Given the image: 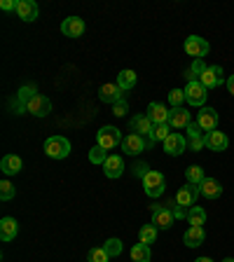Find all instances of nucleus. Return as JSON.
Instances as JSON below:
<instances>
[{"label": "nucleus", "instance_id": "nucleus-43", "mask_svg": "<svg viewBox=\"0 0 234 262\" xmlns=\"http://www.w3.org/2000/svg\"><path fill=\"white\" fill-rule=\"evenodd\" d=\"M183 75H185V80H187V82H197V80H199V77H197V75H195V73H192V71H190V68H187V71H185V73H183Z\"/></svg>", "mask_w": 234, "mask_h": 262}, {"label": "nucleus", "instance_id": "nucleus-37", "mask_svg": "<svg viewBox=\"0 0 234 262\" xmlns=\"http://www.w3.org/2000/svg\"><path fill=\"white\" fill-rule=\"evenodd\" d=\"M187 147L192 152H199L202 147H206V136H195V138H187Z\"/></svg>", "mask_w": 234, "mask_h": 262}, {"label": "nucleus", "instance_id": "nucleus-22", "mask_svg": "<svg viewBox=\"0 0 234 262\" xmlns=\"http://www.w3.org/2000/svg\"><path fill=\"white\" fill-rule=\"evenodd\" d=\"M19 234V223L14 218H3L0 220V239L3 241H12Z\"/></svg>", "mask_w": 234, "mask_h": 262}, {"label": "nucleus", "instance_id": "nucleus-16", "mask_svg": "<svg viewBox=\"0 0 234 262\" xmlns=\"http://www.w3.org/2000/svg\"><path fill=\"white\" fill-rule=\"evenodd\" d=\"M16 14L22 21H35L38 19V5L33 0H16Z\"/></svg>", "mask_w": 234, "mask_h": 262}, {"label": "nucleus", "instance_id": "nucleus-38", "mask_svg": "<svg viewBox=\"0 0 234 262\" xmlns=\"http://www.w3.org/2000/svg\"><path fill=\"white\" fill-rule=\"evenodd\" d=\"M190 71L195 73L197 77H202L204 73L208 71V66H206V61H204V59H195V61H192V66H190Z\"/></svg>", "mask_w": 234, "mask_h": 262}, {"label": "nucleus", "instance_id": "nucleus-7", "mask_svg": "<svg viewBox=\"0 0 234 262\" xmlns=\"http://www.w3.org/2000/svg\"><path fill=\"white\" fill-rule=\"evenodd\" d=\"M26 113L35 115V117H47V115L52 113V101H49L47 96H42V94H35V96L28 101Z\"/></svg>", "mask_w": 234, "mask_h": 262}, {"label": "nucleus", "instance_id": "nucleus-39", "mask_svg": "<svg viewBox=\"0 0 234 262\" xmlns=\"http://www.w3.org/2000/svg\"><path fill=\"white\" fill-rule=\"evenodd\" d=\"M126 113H129V105H126V98H124V101H117V103L113 105V115H117V117H124Z\"/></svg>", "mask_w": 234, "mask_h": 262}, {"label": "nucleus", "instance_id": "nucleus-9", "mask_svg": "<svg viewBox=\"0 0 234 262\" xmlns=\"http://www.w3.org/2000/svg\"><path fill=\"white\" fill-rule=\"evenodd\" d=\"M129 129L134 131V134H138V136L150 138L153 136V131H155V124H153V120H150L147 115H136V117H131Z\"/></svg>", "mask_w": 234, "mask_h": 262}, {"label": "nucleus", "instance_id": "nucleus-6", "mask_svg": "<svg viewBox=\"0 0 234 262\" xmlns=\"http://www.w3.org/2000/svg\"><path fill=\"white\" fill-rule=\"evenodd\" d=\"M208 49H211V45H208L204 38H199V35H190V38L185 40V54L187 56L204 59V56L208 54Z\"/></svg>", "mask_w": 234, "mask_h": 262}, {"label": "nucleus", "instance_id": "nucleus-29", "mask_svg": "<svg viewBox=\"0 0 234 262\" xmlns=\"http://www.w3.org/2000/svg\"><path fill=\"white\" fill-rule=\"evenodd\" d=\"M138 239H141V244H153L155 239H157V227H155L153 223L150 225H143L141 227V232H138Z\"/></svg>", "mask_w": 234, "mask_h": 262}, {"label": "nucleus", "instance_id": "nucleus-13", "mask_svg": "<svg viewBox=\"0 0 234 262\" xmlns=\"http://www.w3.org/2000/svg\"><path fill=\"white\" fill-rule=\"evenodd\" d=\"M98 96H101V101H103V103L115 105L117 101H124L126 92H124V89H120L117 84H103V87L98 89Z\"/></svg>", "mask_w": 234, "mask_h": 262}, {"label": "nucleus", "instance_id": "nucleus-2", "mask_svg": "<svg viewBox=\"0 0 234 262\" xmlns=\"http://www.w3.org/2000/svg\"><path fill=\"white\" fill-rule=\"evenodd\" d=\"M143 187H145V194L153 196V199H157L159 194H164V190H166V180H164V176L159 173V171H147L145 176H143Z\"/></svg>", "mask_w": 234, "mask_h": 262}, {"label": "nucleus", "instance_id": "nucleus-46", "mask_svg": "<svg viewBox=\"0 0 234 262\" xmlns=\"http://www.w3.org/2000/svg\"><path fill=\"white\" fill-rule=\"evenodd\" d=\"M223 262H234V257H225V260Z\"/></svg>", "mask_w": 234, "mask_h": 262}, {"label": "nucleus", "instance_id": "nucleus-40", "mask_svg": "<svg viewBox=\"0 0 234 262\" xmlns=\"http://www.w3.org/2000/svg\"><path fill=\"white\" fill-rule=\"evenodd\" d=\"M131 169H134V173H136L138 178H143V176H145L147 171H150V166H147L145 162H136V164H134V166H131Z\"/></svg>", "mask_w": 234, "mask_h": 262}, {"label": "nucleus", "instance_id": "nucleus-4", "mask_svg": "<svg viewBox=\"0 0 234 262\" xmlns=\"http://www.w3.org/2000/svg\"><path fill=\"white\" fill-rule=\"evenodd\" d=\"M206 92H208V89L204 87L199 80H197V82H187V87H185V101L190 105L204 108V103H206V96H208Z\"/></svg>", "mask_w": 234, "mask_h": 262}, {"label": "nucleus", "instance_id": "nucleus-24", "mask_svg": "<svg viewBox=\"0 0 234 262\" xmlns=\"http://www.w3.org/2000/svg\"><path fill=\"white\" fill-rule=\"evenodd\" d=\"M174 220H176V215L169 211V208H162V211L153 213V225L157 229H169L171 225H174Z\"/></svg>", "mask_w": 234, "mask_h": 262}, {"label": "nucleus", "instance_id": "nucleus-34", "mask_svg": "<svg viewBox=\"0 0 234 262\" xmlns=\"http://www.w3.org/2000/svg\"><path fill=\"white\" fill-rule=\"evenodd\" d=\"M14 194H16L14 185H12L10 180H3V183H0V199H3V202H10V199H14Z\"/></svg>", "mask_w": 234, "mask_h": 262}, {"label": "nucleus", "instance_id": "nucleus-19", "mask_svg": "<svg viewBox=\"0 0 234 262\" xmlns=\"http://www.w3.org/2000/svg\"><path fill=\"white\" fill-rule=\"evenodd\" d=\"M0 169H3L5 176H16L24 169V162H22V157H16V155H5L3 162H0Z\"/></svg>", "mask_w": 234, "mask_h": 262}, {"label": "nucleus", "instance_id": "nucleus-44", "mask_svg": "<svg viewBox=\"0 0 234 262\" xmlns=\"http://www.w3.org/2000/svg\"><path fill=\"white\" fill-rule=\"evenodd\" d=\"M227 89H229V94H232V96H234V75L227 80Z\"/></svg>", "mask_w": 234, "mask_h": 262}, {"label": "nucleus", "instance_id": "nucleus-18", "mask_svg": "<svg viewBox=\"0 0 234 262\" xmlns=\"http://www.w3.org/2000/svg\"><path fill=\"white\" fill-rule=\"evenodd\" d=\"M103 173L108 176V178H120V176L124 173V159H122L120 155H110L103 164Z\"/></svg>", "mask_w": 234, "mask_h": 262}, {"label": "nucleus", "instance_id": "nucleus-14", "mask_svg": "<svg viewBox=\"0 0 234 262\" xmlns=\"http://www.w3.org/2000/svg\"><path fill=\"white\" fill-rule=\"evenodd\" d=\"M61 33H63L66 38H80L82 33H84V21H82L80 16H68L61 24Z\"/></svg>", "mask_w": 234, "mask_h": 262}, {"label": "nucleus", "instance_id": "nucleus-15", "mask_svg": "<svg viewBox=\"0 0 234 262\" xmlns=\"http://www.w3.org/2000/svg\"><path fill=\"white\" fill-rule=\"evenodd\" d=\"M229 145V138L227 134H223V131H208L206 134V147L208 150H216V152H223V150H227Z\"/></svg>", "mask_w": 234, "mask_h": 262}, {"label": "nucleus", "instance_id": "nucleus-21", "mask_svg": "<svg viewBox=\"0 0 234 262\" xmlns=\"http://www.w3.org/2000/svg\"><path fill=\"white\" fill-rule=\"evenodd\" d=\"M147 117L153 120V124H169V110L164 108L162 103H150L147 105Z\"/></svg>", "mask_w": 234, "mask_h": 262}, {"label": "nucleus", "instance_id": "nucleus-27", "mask_svg": "<svg viewBox=\"0 0 234 262\" xmlns=\"http://www.w3.org/2000/svg\"><path fill=\"white\" fill-rule=\"evenodd\" d=\"M136 84V73L129 71V68H124V71H120V75H117V87L124 89V92H129L131 87Z\"/></svg>", "mask_w": 234, "mask_h": 262}, {"label": "nucleus", "instance_id": "nucleus-23", "mask_svg": "<svg viewBox=\"0 0 234 262\" xmlns=\"http://www.w3.org/2000/svg\"><path fill=\"white\" fill-rule=\"evenodd\" d=\"M204 239H206V232H204V227H190L185 232V236H183V241H185L187 248H197V246H202Z\"/></svg>", "mask_w": 234, "mask_h": 262}, {"label": "nucleus", "instance_id": "nucleus-1", "mask_svg": "<svg viewBox=\"0 0 234 262\" xmlns=\"http://www.w3.org/2000/svg\"><path fill=\"white\" fill-rule=\"evenodd\" d=\"M45 155L52 159H66L71 155V141L63 136H49L45 141Z\"/></svg>", "mask_w": 234, "mask_h": 262}, {"label": "nucleus", "instance_id": "nucleus-30", "mask_svg": "<svg viewBox=\"0 0 234 262\" xmlns=\"http://www.w3.org/2000/svg\"><path fill=\"white\" fill-rule=\"evenodd\" d=\"M108 157H110L108 150H103L101 145H96V147H92V150H89V162H92V164H101V166H103Z\"/></svg>", "mask_w": 234, "mask_h": 262}, {"label": "nucleus", "instance_id": "nucleus-36", "mask_svg": "<svg viewBox=\"0 0 234 262\" xmlns=\"http://www.w3.org/2000/svg\"><path fill=\"white\" fill-rule=\"evenodd\" d=\"M89 262H108L110 260V255L103 251V248H92L89 251V257H87Z\"/></svg>", "mask_w": 234, "mask_h": 262}, {"label": "nucleus", "instance_id": "nucleus-33", "mask_svg": "<svg viewBox=\"0 0 234 262\" xmlns=\"http://www.w3.org/2000/svg\"><path fill=\"white\" fill-rule=\"evenodd\" d=\"M171 134H174V131H171L169 124H157V126H155V131H153V141L155 143H157V141H166Z\"/></svg>", "mask_w": 234, "mask_h": 262}, {"label": "nucleus", "instance_id": "nucleus-28", "mask_svg": "<svg viewBox=\"0 0 234 262\" xmlns=\"http://www.w3.org/2000/svg\"><path fill=\"white\" fill-rule=\"evenodd\" d=\"M185 178H187V183H192V185H202L206 176H204V169H202V166L192 164V166H187V169H185Z\"/></svg>", "mask_w": 234, "mask_h": 262}, {"label": "nucleus", "instance_id": "nucleus-31", "mask_svg": "<svg viewBox=\"0 0 234 262\" xmlns=\"http://www.w3.org/2000/svg\"><path fill=\"white\" fill-rule=\"evenodd\" d=\"M35 87H31V84H26V87L19 89V94H16V103H22V105H28V101H31L33 96H35Z\"/></svg>", "mask_w": 234, "mask_h": 262}, {"label": "nucleus", "instance_id": "nucleus-11", "mask_svg": "<svg viewBox=\"0 0 234 262\" xmlns=\"http://www.w3.org/2000/svg\"><path fill=\"white\" fill-rule=\"evenodd\" d=\"M197 124L202 126V131H216L218 129V113H216V110L213 108H206V105H204L202 110H199V115H197Z\"/></svg>", "mask_w": 234, "mask_h": 262}, {"label": "nucleus", "instance_id": "nucleus-12", "mask_svg": "<svg viewBox=\"0 0 234 262\" xmlns=\"http://www.w3.org/2000/svg\"><path fill=\"white\" fill-rule=\"evenodd\" d=\"M197 196H199V185H192V183H187L185 187H180L178 194H176V202H178V206H185V208H192L197 202Z\"/></svg>", "mask_w": 234, "mask_h": 262}, {"label": "nucleus", "instance_id": "nucleus-35", "mask_svg": "<svg viewBox=\"0 0 234 262\" xmlns=\"http://www.w3.org/2000/svg\"><path fill=\"white\" fill-rule=\"evenodd\" d=\"M183 101H185V89H171L169 103L174 105V108H183Z\"/></svg>", "mask_w": 234, "mask_h": 262}, {"label": "nucleus", "instance_id": "nucleus-45", "mask_svg": "<svg viewBox=\"0 0 234 262\" xmlns=\"http://www.w3.org/2000/svg\"><path fill=\"white\" fill-rule=\"evenodd\" d=\"M195 262H213V260H211V257H197Z\"/></svg>", "mask_w": 234, "mask_h": 262}, {"label": "nucleus", "instance_id": "nucleus-20", "mask_svg": "<svg viewBox=\"0 0 234 262\" xmlns=\"http://www.w3.org/2000/svg\"><path fill=\"white\" fill-rule=\"evenodd\" d=\"M199 194H204L206 199H218L223 194V185L216 178H204V183L199 185Z\"/></svg>", "mask_w": 234, "mask_h": 262}, {"label": "nucleus", "instance_id": "nucleus-8", "mask_svg": "<svg viewBox=\"0 0 234 262\" xmlns=\"http://www.w3.org/2000/svg\"><path fill=\"white\" fill-rule=\"evenodd\" d=\"M187 150V138L183 136V134H171L166 141H164V152L171 155V157H178V155H183Z\"/></svg>", "mask_w": 234, "mask_h": 262}, {"label": "nucleus", "instance_id": "nucleus-26", "mask_svg": "<svg viewBox=\"0 0 234 262\" xmlns=\"http://www.w3.org/2000/svg\"><path fill=\"white\" fill-rule=\"evenodd\" d=\"M187 223H190V227H202L206 223V211L202 206H192L187 211Z\"/></svg>", "mask_w": 234, "mask_h": 262}, {"label": "nucleus", "instance_id": "nucleus-32", "mask_svg": "<svg viewBox=\"0 0 234 262\" xmlns=\"http://www.w3.org/2000/svg\"><path fill=\"white\" fill-rule=\"evenodd\" d=\"M101 248H103V251L108 253L110 257H117L122 253V241L120 239H108L103 246H101Z\"/></svg>", "mask_w": 234, "mask_h": 262}, {"label": "nucleus", "instance_id": "nucleus-42", "mask_svg": "<svg viewBox=\"0 0 234 262\" xmlns=\"http://www.w3.org/2000/svg\"><path fill=\"white\" fill-rule=\"evenodd\" d=\"M0 7H3L5 12H10V10H16V3H12V0H3V3H0Z\"/></svg>", "mask_w": 234, "mask_h": 262}, {"label": "nucleus", "instance_id": "nucleus-17", "mask_svg": "<svg viewBox=\"0 0 234 262\" xmlns=\"http://www.w3.org/2000/svg\"><path fill=\"white\" fill-rule=\"evenodd\" d=\"M199 82H202L206 89L220 87V84H223V68H220V66H208V71L199 77Z\"/></svg>", "mask_w": 234, "mask_h": 262}, {"label": "nucleus", "instance_id": "nucleus-25", "mask_svg": "<svg viewBox=\"0 0 234 262\" xmlns=\"http://www.w3.org/2000/svg\"><path fill=\"white\" fill-rule=\"evenodd\" d=\"M153 253H150V246L147 244H141L138 241L134 248H131V262H150Z\"/></svg>", "mask_w": 234, "mask_h": 262}, {"label": "nucleus", "instance_id": "nucleus-10", "mask_svg": "<svg viewBox=\"0 0 234 262\" xmlns=\"http://www.w3.org/2000/svg\"><path fill=\"white\" fill-rule=\"evenodd\" d=\"M192 124V115L185 108H171L169 110V126L171 129H187Z\"/></svg>", "mask_w": 234, "mask_h": 262}, {"label": "nucleus", "instance_id": "nucleus-5", "mask_svg": "<svg viewBox=\"0 0 234 262\" xmlns=\"http://www.w3.org/2000/svg\"><path fill=\"white\" fill-rule=\"evenodd\" d=\"M143 150H147V138L145 136H138V134H126L122 138V152L126 155H141Z\"/></svg>", "mask_w": 234, "mask_h": 262}, {"label": "nucleus", "instance_id": "nucleus-3", "mask_svg": "<svg viewBox=\"0 0 234 262\" xmlns=\"http://www.w3.org/2000/svg\"><path fill=\"white\" fill-rule=\"evenodd\" d=\"M96 145H101L103 150H113L115 145H122V134L117 126H103L96 134Z\"/></svg>", "mask_w": 234, "mask_h": 262}, {"label": "nucleus", "instance_id": "nucleus-41", "mask_svg": "<svg viewBox=\"0 0 234 262\" xmlns=\"http://www.w3.org/2000/svg\"><path fill=\"white\" fill-rule=\"evenodd\" d=\"M185 131H187V136H190V138H195V136H204V134H202V126L197 124V122H192V124L187 126Z\"/></svg>", "mask_w": 234, "mask_h": 262}]
</instances>
